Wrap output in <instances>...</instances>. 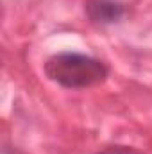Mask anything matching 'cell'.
I'll use <instances>...</instances> for the list:
<instances>
[{"instance_id": "6da1fadb", "label": "cell", "mask_w": 152, "mask_h": 154, "mask_svg": "<svg viewBox=\"0 0 152 154\" xmlns=\"http://www.w3.org/2000/svg\"><path fill=\"white\" fill-rule=\"evenodd\" d=\"M45 74L63 88L81 90L104 82L109 75V68L100 59L86 54L59 52L47 59Z\"/></svg>"}, {"instance_id": "7a4b0ae2", "label": "cell", "mask_w": 152, "mask_h": 154, "mask_svg": "<svg viewBox=\"0 0 152 154\" xmlns=\"http://www.w3.org/2000/svg\"><path fill=\"white\" fill-rule=\"evenodd\" d=\"M84 9L90 20L100 25H108L122 20L125 13L123 4L118 0H86Z\"/></svg>"}, {"instance_id": "3957f363", "label": "cell", "mask_w": 152, "mask_h": 154, "mask_svg": "<svg viewBox=\"0 0 152 154\" xmlns=\"http://www.w3.org/2000/svg\"><path fill=\"white\" fill-rule=\"evenodd\" d=\"M97 154H141L140 151H136L134 147H125V145H109L104 147L102 151H99Z\"/></svg>"}]
</instances>
